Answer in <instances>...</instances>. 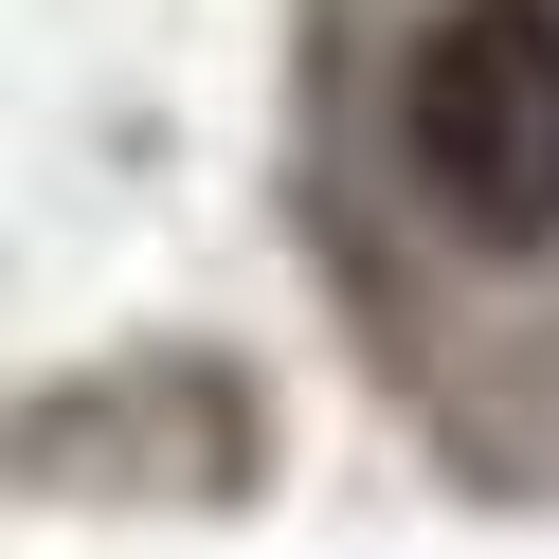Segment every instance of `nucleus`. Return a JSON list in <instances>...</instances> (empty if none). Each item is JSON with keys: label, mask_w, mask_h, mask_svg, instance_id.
Wrapping results in <instances>:
<instances>
[{"label": "nucleus", "mask_w": 559, "mask_h": 559, "mask_svg": "<svg viewBox=\"0 0 559 559\" xmlns=\"http://www.w3.org/2000/svg\"><path fill=\"white\" fill-rule=\"evenodd\" d=\"M397 145H415V181H433L451 235L542 253L559 235V0H451L415 37Z\"/></svg>", "instance_id": "1"}]
</instances>
